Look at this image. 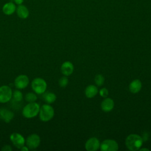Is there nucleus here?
I'll return each mask as SVG.
<instances>
[{
	"label": "nucleus",
	"instance_id": "obj_1",
	"mask_svg": "<svg viewBox=\"0 0 151 151\" xmlns=\"http://www.w3.org/2000/svg\"><path fill=\"white\" fill-rule=\"evenodd\" d=\"M143 140L141 136L136 134L129 135L125 140V144L127 149L132 151L139 150L143 145Z\"/></svg>",
	"mask_w": 151,
	"mask_h": 151
},
{
	"label": "nucleus",
	"instance_id": "obj_2",
	"mask_svg": "<svg viewBox=\"0 0 151 151\" xmlns=\"http://www.w3.org/2000/svg\"><path fill=\"white\" fill-rule=\"evenodd\" d=\"M40 106L37 103L31 102L26 104L22 111V116L27 119H31L38 115Z\"/></svg>",
	"mask_w": 151,
	"mask_h": 151
},
{
	"label": "nucleus",
	"instance_id": "obj_3",
	"mask_svg": "<svg viewBox=\"0 0 151 151\" xmlns=\"http://www.w3.org/2000/svg\"><path fill=\"white\" fill-rule=\"evenodd\" d=\"M54 116V110L51 105L48 104H44L40 107L39 117L41 121L44 122L50 121L53 118Z\"/></svg>",
	"mask_w": 151,
	"mask_h": 151
},
{
	"label": "nucleus",
	"instance_id": "obj_4",
	"mask_svg": "<svg viewBox=\"0 0 151 151\" xmlns=\"http://www.w3.org/2000/svg\"><path fill=\"white\" fill-rule=\"evenodd\" d=\"M31 87L36 94H42L45 92L47 87V84L44 79L37 77L32 81Z\"/></svg>",
	"mask_w": 151,
	"mask_h": 151
},
{
	"label": "nucleus",
	"instance_id": "obj_5",
	"mask_svg": "<svg viewBox=\"0 0 151 151\" xmlns=\"http://www.w3.org/2000/svg\"><path fill=\"white\" fill-rule=\"evenodd\" d=\"M12 91L9 86L3 85L0 87V103H5L11 99Z\"/></svg>",
	"mask_w": 151,
	"mask_h": 151
},
{
	"label": "nucleus",
	"instance_id": "obj_6",
	"mask_svg": "<svg viewBox=\"0 0 151 151\" xmlns=\"http://www.w3.org/2000/svg\"><path fill=\"white\" fill-rule=\"evenodd\" d=\"M41 142L40 136L37 134H31L28 136L25 140L27 146L31 150L37 148Z\"/></svg>",
	"mask_w": 151,
	"mask_h": 151
},
{
	"label": "nucleus",
	"instance_id": "obj_7",
	"mask_svg": "<svg viewBox=\"0 0 151 151\" xmlns=\"http://www.w3.org/2000/svg\"><path fill=\"white\" fill-rule=\"evenodd\" d=\"M100 147L103 151H117L119 149V146L115 140L107 139L101 143Z\"/></svg>",
	"mask_w": 151,
	"mask_h": 151
},
{
	"label": "nucleus",
	"instance_id": "obj_8",
	"mask_svg": "<svg viewBox=\"0 0 151 151\" xmlns=\"http://www.w3.org/2000/svg\"><path fill=\"white\" fill-rule=\"evenodd\" d=\"M9 139L13 145L18 149H21L23 146H24L25 143V140L24 137L18 133H12L10 135Z\"/></svg>",
	"mask_w": 151,
	"mask_h": 151
},
{
	"label": "nucleus",
	"instance_id": "obj_9",
	"mask_svg": "<svg viewBox=\"0 0 151 151\" xmlns=\"http://www.w3.org/2000/svg\"><path fill=\"white\" fill-rule=\"evenodd\" d=\"M29 84V78L27 75L20 74L18 76L14 81V85L17 89H24Z\"/></svg>",
	"mask_w": 151,
	"mask_h": 151
},
{
	"label": "nucleus",
	"instance_id": "obj_10",
	"mask_svg": "<svg viewBox=\"0 0 151 151\" xmlns=\"http://www.w3.org/2000/svg\"><path fill=\"white\" fill-rule=\"evenodd\" d=\"M100 144L99 139L96 137H91L86 142L85 147L88 151H95L100 147Z\"/></svg>",
	"mask_w": 151,
	"mask_h": 151
},
{
	"label": "nucleus",
	"instance_id": "obj_11",
	"mask_svg": "<svg viewBox=\"0 0 151 151\" xmlns=\"http://www.w3.org/2000/svg\"><path fill=\"white\" fill-rule=\"evenodd\" d=\"M14 117V114L11 111L2 108L0 109V119L3 120L6 123H9Z\"/></svg>",
	"mask_w": 151,
	"mask_h": 151
},
{
	"label": "nucleus",
	"instance_id": "obj_12",
	"mask_svg": "<svg viewBox=\"0 0 151 151\" xmlns=\"http://www.w3.org/2000/svg\"><path fill=\"white\" fill-rule=\"evenodd\" d=\"M74 71L73 64L70 61H65L61 67V71L65 76L71 75Z\"/></svg>",
	"mask_w": 151,
	"mask_h": 151
},
{
	"label": "nucleus",
	"instance_id": "obj_13",
	"mask_svg": "<svg viewBox=\"0 0 151 151\" xmlns=\"http://www.w3.org/2000/svg\"><path fill=\"white\" fill-rule=\"evenodd\" d=\"M18 17L21 19H26L28 17L29 12L27 7L24 5H19L16 8Z\"/></svg>",
	"mask_w": 151,
	"mask_h": 151
},
{
	"label": "nucleus",
	"instance_id": "obj_14",
	"mask_svg": "<svg viewBox=\"0 0 151 151\" xmlns=\"http://www.w3.org/2000/svg\"><path fill=\"white\" fill-rule=\"evenodd\" d=\"M114 106V101L110 98H106L101 103V108L105 112H109L112 110Z\"/></svg>",
	"mask_w": 151,
	"mask_h": 151
},
{
	"label": "nucleus",
	"instance_id": "obj_15",
	"mask_svg": "<svg viewBox=\"0 0 151 151\" xmlns=\"http://www.w3.org/2000/svg\"><path fill=\"white\" fill-rule=\"evenodd\" d=\"M17 6L15 4L12 2L5 4L2 6V11L6 15H11L16 11Z\"/></svg>",
	"mask_w": 151,
	"mask_h": 151
},
{
	"label": "nucleus",
	"instance_id": "obj_16",
	"mask_svg": "<svg viewBox=\"0 0 151 151\" xmlns=\"http://www.w3.org/2000/svg\"><path fill=\"white\" fill-rule=\"evenodd\" d=\"M129 87L130 92L132 93H137L141 90L142 83L138 79L134 80L130 83Z\"/></svg>",
	"mask_w": 151,
	"mask_h": 151
},
{
	"label": "nucleus",
	"instance_id": "obj_17",
	"mask_svg": "<svg viewBox=\"0 0 151 151\" xmlns=\"http://www.w3.org/2000/svg\"><path fill=\"white\" fill-rule=\"evenodd\" d=\"M98 93V89L96 86L94 85H89L85 90L86 96L88 98H92L94 97Z\"/></svg>",
	"mask_w": 151,
	"mask_h": 151
},
{
	"label": "nucleus",
	"instance_id": "obj_18",
	"mask_svg": "<svg viewBox=\"0 0 151 151\" xmlns=\"http://www.w3.org/2000/svg\"><path fill=\"white\" fill-rule=\"evenodd\" d=\"M43 99L47 103L51 104L54 103L56 100L57 96L54 93L47 92L45 93H43Z\"/></svg>",
	"mask_w": 151,
	"mask_h": 151
},
{
	"label": "nucleus",
	"instance_id": "obj_19",
	"mask_svg": "<svg viewBox=\"0 0 151 151\" xmlns=\"http://www.w3.org/2000/svg\"><path fill=\"white\" fill-rule=\"evenodd\" d=\"M12 97L13 98L14 100L15 101H21L23 99V95L21 91L19 90H16L14 92H12Z\"/></svg>",
	"mask_w": 151,
	"mask_h": 151
},
{
	"label": "nucleus",
	"instance_id": "obj_20",
	"mask_svg": "<svg viewBox=\"0 0 151 151\" xmlns=\"http://www.w3.org/2000/svg\"><path fill=\"white\" fill-rule=\"evenodd\" d=\"M25 99L28 103L35 102L37 100V96L34 93H28L25 96Z\"/></svg>",
	"mask_w": 151,
	"mask_h": 151
},
{
	"label": "nucleus",
	"instance_id": "obj_21",
	"mask_svg": "<svg viewBox=\"0 0 151 151\" xmlns=\"http://www.w3.org/2000/svg\"><path fill=\"white\" fill-rule=\"evenodd\" d=\"M95 83L98 86H102L104 82V78L101 74H97L96 76L94 78Z\"/></svg>",
	"mask_w": 151,
	"mask_h": 151
},
{
	"label": "nucleus",
	"instance_id": "obj_22",
	"mask_svg": "<svg viewBox=\"0 0 151 151\" xmlns=\"http://www.w3.org/2000/svg\"><path fill=\"white\" fill-rule=\"evenodd\" d=\"M68 83V80L66 76H63L61 77L58 81L59 86L61 87H65Z\"/></svg>",
	"mask_w": 151,
	"mask_h": 151
},
{
	"label": "nucleus",
	"instance_id": "obj_23",
	"mask_svg": "<svg viewBox=\"0 0 151 151\" xmlns=\"http://www.w3.org/2000/svg\"><path fill=\"white\" fill-rule=\"evenodd\" d=\"M99 93H100V96H101L103 97H106L109 94V91L106 88H103L100 90Z\"/></svg>",
	"mask_w": 151,
	"mask_h": 151
},
{
	"label": "nucleus",
	"instance_id": "obj_24",
	"mask_svg": "<svg viewBox=\"0 0 151 151\" xmlns=\"http://www.w3.org/2000/svg\"><path fill=\"white\" fill-rule=\"evenodd\" d=\"M1 150L2 151H12V149L10 145H4V146H2V147L1 148Z\"/></svg>",
	"mask_w": 151,
	"mask_h": 151
},
{
	"label": "nucleus",
	"instance_id": "obj_25",
	"mask_svg": "<svg viewBox=\"0 0 151 151\" xmlns=\"http://www.w3.org/2000/svg\"><path fill=\"white\" fill-rule=\"evenodd\" d=\"M24 1V0H14V2H15L16 4L18 5L22 4Z\"/></svg>",
	"mask_w": 151,
	"mask_h": 151
},
{
	"label": "nucleus",
	"instance_id": "obj_26",
	"mask_svg": "<svg viewBox=\"0 0 151 151\" xmlns=\"http://www.w3.org/2000/svg\"><path fill=\"white\" fill-rule=\"evenodd\" d=\"M22 151H28L29 148L27 147V146H23L21 149H20Z\"/></svg>",
	"mask_w": 151,
	"mask_h": 151
},
{
	"label": "nucleus",
	"instance_id": "obj_27",
	"mask_svg": "<svg viewBox=\"0 0 151 151\" xmlns=\"http://www.w3.org/2000/svg\"><path fill=\"white\" fill-rule=\"evenodd\" d=\"M140 150H146V151H149V149H146V148H143V149H139Z\"/></svg>",
	"mask_w": 151,
	"mask_h": 151
}]
</instances>
